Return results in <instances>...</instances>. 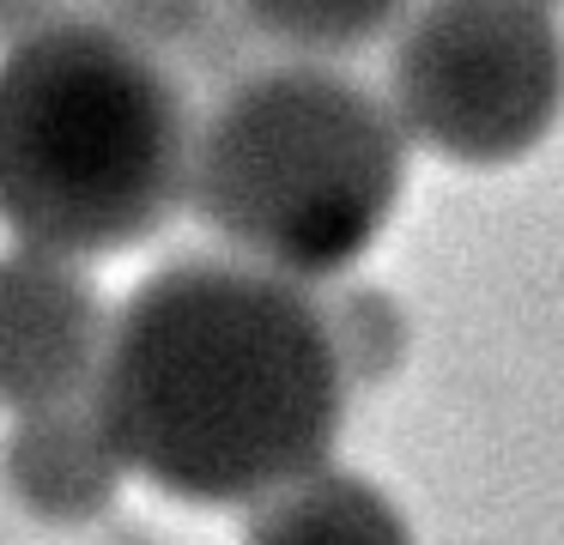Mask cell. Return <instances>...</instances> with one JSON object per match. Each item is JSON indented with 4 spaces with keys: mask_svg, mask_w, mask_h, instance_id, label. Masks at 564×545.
Returning a JSON list of instances; mask_svg holds the SVG:
<instances>
[{
    "mask_svg": "<svg viewBox=\"0 0 564 545\" xmlns=\"http://www.w3.org/2000/svg\"><path fill=\"white\" fill-rule=\"evenodd\" d=\"M91 412L128 472L195 509H249L334 455L346 375L297 279L176 254L122 297Z\"/></svg>",
    "mask_w": 564,
    "mask_h": 545,
    "instance_id": "obj_1",
    "label": "cell"
},
{
    "mask_svg": "<svg viewBox=\"0 0 564 545\" xmlns=\"http://www.w3.org/2000/svg\"><path fill=\"white\" fill-rule=\"evenodd\" d=\"M195 116L147 43L67 12L0 55V225L91 261L159 237L188 206Z\"/></svg>",
    "mask_w": 564,
    "mask_h": 545,
    "instance_id": "obj_2",
    "label": "cell"
},
{
    "mask_svg": "<svg viewBox=\"0 0 564 545\" xmlns=\"http://www.w3.org/2000/svg\"><path fill=\"white\" fill-rule=\"evenodd\" d=\"M406 182L394 109L328 61L256 67L195 121L188 206L237 261L316 285L389 230Z\"/></svg>",
    "mask_w": 564,
    "mask_h": 545,
    "instance_id": "obj_3",
    "label": "cell"
},
{
    "mask_svg": "<svg viewBox=\"0 0 564 545\" xmlns=\"http://www.w3.org/2000/svg\"><path fill=\"white\" fill-rule=\"evenodd\" d=\"M389 109L467 170L528 157L564 116V24L546 0H419L401 19Z\"/></svg>",
    "mask_w": 564,
    "mask_h": 545,
    "instance_id": "obj_4",
    "label": "cell"
},
{
    "mask_svg": "<svg viewBox=\"0 0 564 545\" xmlns=\"http://www.w3.org/2000/svg\"><path fill=\"white\" fill-rule=\"evenodd\" d=\"M104 334L110 315L67 254L31 242L0 254V406L7 412L86 400Z\"/></svg>",
    "mask_w": 564,
    "mask_h": 545,
    "instance_id": "obj_5",
    "label": "cell"
},
{
    "mask_svg": "<svg viewBox=\"0 0 564 545\" xmlns=\"http://www.w3.org/2000/svg\"><path fill=\"white\" fill-rule=\"evenodd\" d=\"M7 491L31 509L37 521H98L122 491V455L104 436L91 400H67V406L19 412L13 436H7Z\"/></svg>",
    "mask_w": 564,
    "mask_h": 545,
    "instance_id": "obj_6",
    "label": "cell"
},
{
    "mask_svg": "<svg viewBox=\"0 0 564 545\" xmlns=\"http://www.w3.org/2000/svg\"><path fill=\"white\" fill-rule=\"evenodd\" d=\"M249 509L256 515H249L243 545H413L401 509L370 479L340 472L328 460Z\"/></svg>",
    "mask_w": 564,
    "mask_h": 545,
    "instance_id": "obj_7",
    "label": "cell"
},
{
    "mask_svg": "<svg viewBox=\"0 0 564 545\" xmlns=\"http://www.w3.org/2000/svg\"><path fill=\"white\" fill-rule=\"evenodd\" d=\"M231 12L297 61H340L401 31L413 0H231Z\"/></svg>",
    "mask_w": 564,
    "mask_h": 545,
    "instance_id": "obj_8",
    "label": "cell"
},
{
    "mask_svg": "<svg viewBox=\"0 0 564 545\" xmlns=\"http://www.w3.org/2000/svg\"><path fill=\"white\" fill-rule=\"evenodd\" d=\"M328 315V339H334V358H340L346 388L352 382H382V375L401 363L406 351V315L389 291H340L334 303H322Z\"/></svg>",
    "mask_w": 564,
    "mask_h": 545,
    "instance_id": "obj_9",
    "label": "cell"
},
{
    "mask_svg": "<svg viewBox=\"0 0 564 545\" xmlns=\"http://www.w3.org/2000/svg\"><path fill=\"white\" fill-rule=\"evenodd\" d=\"M104 24H116L122 36L147 43L152 55L164 48H207L219 31V0H91Z\"/></svg>",
    "mask_w": 564,
    "mask_h": 545,
    "instance_id": "obj_10",
    "label": "cell"
},
{
    "mask_svg": "<svg viewBox=\"0 0 564 545\" xmlns=\"http://www.w3.org/2000/svg\"><path fill=\"white\" fill-rule=\"evenodd\" d=\"M67 12H74V0H0V43H19V36L43 31Z\"/></svg>",
    "mask_w": 564,
    "mask_h": 545,
    "instance_id": "obj_11",
    "label": "cell"
},
{
    "mask_svg": "<svg viewBox=\"0 0 564 545\" xmlns=\"http://www.w3.org/2000/svg\"><path fill=\"white\" fill-rule=\"evenodd\" d=\"M546 7H552V12H558V7H564V0H546Z\"/></svg>",
    "mask_w": 564,
    "mask_h": 545,
    "instance_id": "obj_12",
    "label": "cell"
}]
</instances>
